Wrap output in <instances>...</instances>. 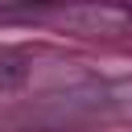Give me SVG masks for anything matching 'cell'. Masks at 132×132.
Segmentation results:
<instances>
[]
</instances>
